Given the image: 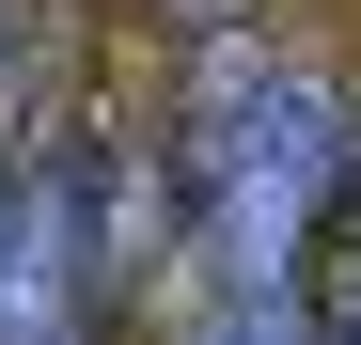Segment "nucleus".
Returning <instances> with one entry per match:
<instances>
[{
	"label": "nucleus",
	"mask_w": 361,
	"mask_h": 345,
	"mask_svg": "<svg viewBox=\"0 0 361 345\" xmlns=\"http://www.w3.org/2000/svg\"><path fill=\"white\" fill-rule=\"evenodd\" d=\"M345 220V94L235 63L204 94V345H314V236Z\"/></svg>",
	"instance_id": "f257e3e1"
}]
</instances>
